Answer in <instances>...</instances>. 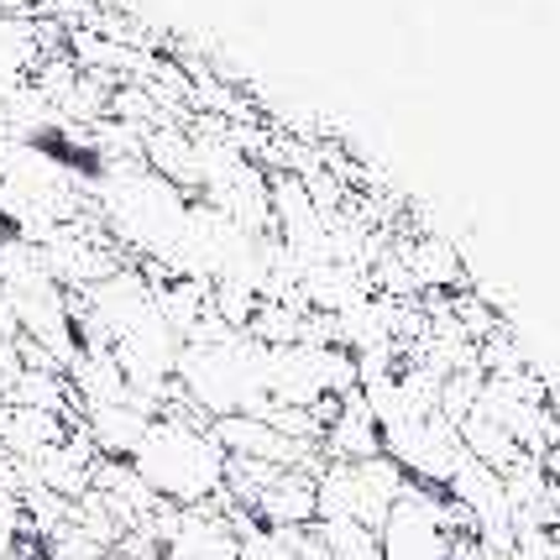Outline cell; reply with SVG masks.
I'll return each instance as SVG.
<instances>
[{"instance_id":"cell-1","label":"cell","mask_w":560,"mask_h":560,"mask_svg":"<svg viewBox=\"0 0 560 560\" xmlns=\"http://www.w3.org/2000/svg\"><path fill=\"white\" fill-rule=\"evenodd\" d=\"M195 199L173 189L168 178L147 168V163H126V168H100L90 178V210L105 225V236L131 252L142 268H158L173 252L184 220H189Z\"/></svg>"},{"instance_id":"cell-2","label":"cell","mask_w":560,"mask_h":560,"mask_svg":"<svg viewBox=\"0 0 560 560\" xmlns=\"http://www.w3.org/2000/svg\"><path fill=\"white\" fill-rule=\"evenodd\" d=\"M225 466L231 456L220 451V440L210 435V419L195 415L184 398L168 415L152 419L147 440L131 456V471L142 477L152 498H163L173 509H205L225 492Z\"/></svg>"},{"instance_id":"cell-3","label":"cell","mask_w":560,"mask_h":560,"mask_svg":"<svg viewBox=\"0 0 560 560\" xmlns=\"http://www.w3.org/2000/svg\"><path fill=\"white\" fill-rule=\"evenodd\" d=\"M178 398L210 424L231 415H262L268 409V346L246 330H225L215 341H189L178 357Z\"/></svg>"},{"instance_id":"cell-4","label":"cell","mask_w":560,"mask_h":560,"mask_svg":"<svg viewBox=\"0 0 560 560\" xmlns=\"http://www.w3.org/2000/svg\"><path fill=\"white\" fill-rule=\"evenodd\" d=\"M456 535H471V518L440 488L404 482L393 513L377 529V545H383V560H451Z\"/></svg>"},{"instance_id":"cell-5","label":"cell","mask_w":560,"mask_h":560,"mask_svg":"<svg viewBox=\"0 0 560 560\" xmlns=\"http://www.w3.org/2000/svg\"><path fill=\"white\" fill-rule=\"evenodd\" d=\"M404 471L388 456H372V462H325L315 471V503L319 518H357L366 529H383V518L393 513L398 492H404Z\"/></svg>"},{"instance_id":"cell-6","label":"cell","mask_w":560,"mask_h":560,"mask_svg":"<svg viewBox=\"0 0 560 560\" xmlns=\"http://www.w3.org/2000/svg\"><path fill=\"white\" fill-rule=\"evenodd\" d=\"M37 257H43V268L69 293L95 289L100 278H110V272L126 262V252L105 236V225H100L95 215L73 220V225H58L48 242L37 246Z\"/></svg>"},{"instance_id":"cell-7","label":"cell","mask_w":560,"mask_h":560,"mask_svg":"<svg viewBox=\"0 0 560 560\" xmlns=\"http://www.w3.org/2000/svg\"><path fill=\"white\" fill-rule=\"evenodd\" d=\"M398 257H404V268L415 278L419 299H440V293H456L466 283V257L445 231H424L415 242H404Z\"/></svg>"},{"instance_id":"cell-8","label":"cell","mask_w":560,"mask_h":560,"mask_svg":"<svg viewBox=\"0 0 560 560\" xmlns=\"http://www.w3.org/2000/svg\"><path fill=\"white\" fill-rule=\"evenodd\" d=\"M73 424H79L84 440L95 445L100 462H131L137 445L147 440V430H152V415L126 398V404H105V409H79Z\"/></svg>"},{"instance_id":"cell-9","label":"cell","mask_w":560,"mask_h":560,"mask_svg":"<svg viewBox=\"0 0 560 560\" xmlns=\"http://www.w3.org/2000/svg\"><path fill=\"white\" fill-rule=\"evenodd\" d=\"M48 58V32L26 11H0V105L32 84L37 63Z\"/></svg>"},{"instance_id":"cell-10","label":"cell","mask_w":560,"mask_h":560,"mask_svg":"<svg viewBox=\"0 0 560 560\" xmlns=\"http://www.w3.org/2000/svg\"><path fill=\"white\" fill-rule=\"evenodd\" d=\"M319 456L325 462H372V456H383V430H377V419L372 409L362 404V393H351L336 404V415L325 424V435H319Z\"/></svg>"},{"instance_id":"cell-11","label":"cell","mask_w":560,"mask_h":560,"mask_svg":"<svg viewBox=\"0 0 560 560\" xmlns=\"http://www.w3.org/2000/svg\"><path fill=\"white\" fill-rule=\"evenodd\" d=\"M252 518H257L262 529H310L319 518L315 477H310V471H278L268 488L257 492Z\"/></svg>"},{"instance_id":"cell-12","label":"cell","mask_w":560,"mask_h":560,"mask_svg":"<svg viewBox=\"0 0 560 560\" xmlns=\"http://www.w3.org/2000/svg\"><path fill=\"white\" fill-rule=\"evenodd\" d=\"M63 377H69V393H73V415H79V409L126 404V372L110 346H79V357L69 362Z\"/></svg>"},{"instance_id":"cell-13","label":"cell","mask_w":560,"mask_h":560,"mask_svg":"<svg viewBox=\"0 0 560 560\" xmlns=\"http://www.w3.org/2000/svg\"><path fill=\"white\" fill-rule=\"evenodd\" d=\"M73 419L48 415V409H22V404H0V451L11 462H32L43 456L48 445L69 440Z\"/></svg>"},{"instance_id":"cell-14","label":"cell","mask_w":560,"mask_h":560,"mask_svg":"<svg viewBox=\"0 0 560 560\" xmlns=\"http://www.w3.org/2000/svg\"><path fill=\"white\" fill-rule=\"evenodd\" d=\"M319 539V550L330 560H383V545H377V529H366L357 518H315L310 524Z\"/></svg>"},{"instance_id":"cell-15","label":"cell","mask_w":560,"mask_h":560,"mask_svg":"<svg viewBox=\"0 0 560 560\" xmlns=\"http://www.w3.org/2000/svg\"><path fill=\"white\" fill-rule=\"evenodd\" d=\"M0 236H5V225H0Z\"/></svg>"}]
</instances>
